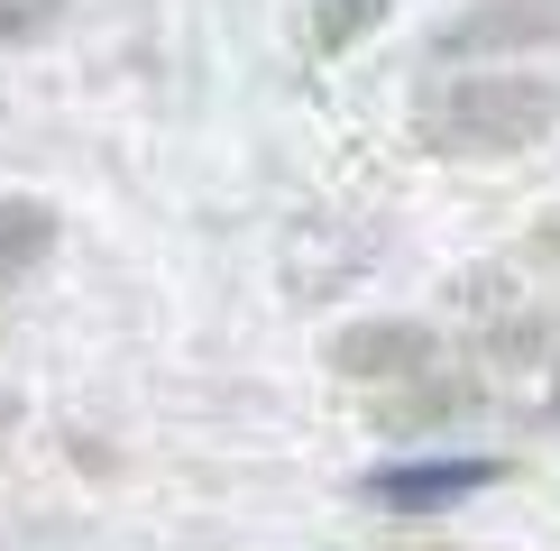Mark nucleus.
I'll list each match as a JSON object with an SVG mask.
<instances>
[{"label":"nucleus","mask_w":560,"mask_h":551,"mask_svg":"<svg viewBox=\"0 0 560 551\" xmlns=\"http://www.w3.org/2000/svg\"><path fill=\"white\" fill-rule=\"evenodd\" d=\"M551 83H524V74H459L441 102H423V129L441 138L451 156H505V148H533L551 129Z\"/></svg>","instance_id":"obj_1"},{"label":"nucleus","mask_w":560,"mask_h":551,"mask_svg":"<svg viewBox=\"0 0 560 551\" xmlns=\"http://www.w3.org/2000/svg\"><path fill=\"white\" fill-rule=\"evenodd\" d=\"M487 459H395V469L368 478V496L395 505V515H441V505H459V496H478L487 488Z\"/></svg>","instance_id":"obj_2"},{"label":"nucleus","mask_w":560,"mask_h":551,"mask_svg":"<svg viewBox=\"0 0 560 551\" xmlns=\"http://www.w3.org/2000/svg\"><path fill=\"white\" fill-rule=\"evenodd\" d=\"M46 248H56V212L28 202V194H10V202H0V285H19Z\"/></svg>","instance_id":"obj_3"},{"label":"nucleus","mask_w":560,"mask_h":551,"mask_svg":"<svg viewBox=\"0 0 560 551\" xmlns=\"http://www.w3.org/2000/svg\"><path fill=\"white\" fill-rule=\"evenodd\" d=\"M560 28V10H478V19H459L451 46H487V37H542Z\"/></svg>","instance_id":"obj_4"}]
</instances>
